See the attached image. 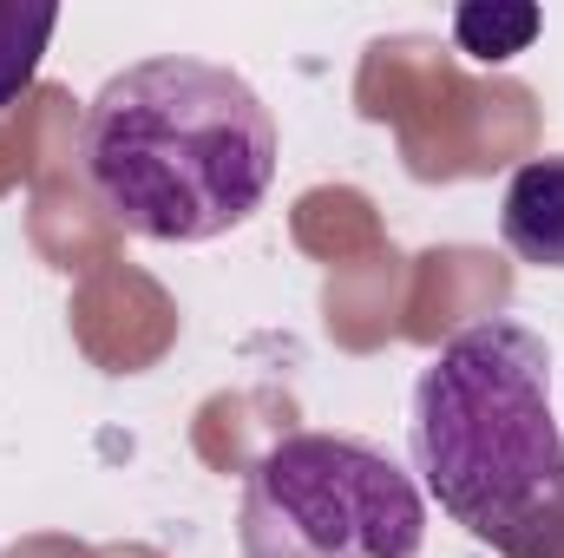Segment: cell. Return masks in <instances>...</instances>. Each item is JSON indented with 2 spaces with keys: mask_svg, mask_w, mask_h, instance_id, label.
<instances>
[{
  "mask_svg": "<svg viewBox=\"0 0 564 558\" xmlns=\"http://www.w3.org/2000/svg\"><path fill=\"white\" fill-rule=\"evenodd\" d=\"M408 440L453 526L499 558H564V427L539 329L512 315L459 329L414 382Z\"/></svg>",
  "mask_w": 564,
  "mask_h": 558,
  "instance_id": "cell-2",
  "label": "cell"
},
{
  "mask_svg": "<svg viewBox=\"0 0 564 558\" xmlns=\"http://www.w3.org/2000/svg\"><path fill=\"white\" fill-rule=\"evenodd\" d=\"M59 33V7H26V0H0V112L40 79V60Z\"/></svg>",
  "mask_w": 564,
  "mask_h": 558,
  "instance_id": "cell-5",
  "label": "cell"
},
{
  "mask_svg": "<svg viewBox=\"0 0 564 558\" xmlns=\"http://www.w3.org/2000/svg\"><path fill=\"white\" fill-rule=\"evenodd\" d=\"M276 119L217 60L164 53L112 73L79 126L86 191L151 244H210L250 224L276 184Z\"/></svg>",
  "mask_w": 564,
  "mask_h": 558,
  "instance_id": "cell-1",
  "label": "cell"
},
{
  "mask_svg": "<svg viewBox=\"0 0 564 558\" xmlns=\"http://www.w3.org/2000/svg\"><path fill=\"white\" fill-rule=\"evenodd\" d=\"M243 558H421V480L355 433H282L237 506Z\"/></svg>",
  "mask_w": 564,
  "mask_h": 558,
  "instance_id": "cell-3",
  "label": "cell"
},
{
  "mask_svg": "<svg viewBox=\"0 0 564 558\" xmlns=\"http://www.w3.org/2000/svg\"><path fill=\"white\" fill-rule=\"evenodd\" d=\"M499 237L519 264L564 270V158H532L512 171L499 204Z\"/></svg>",
  "mask_w": 564,
  "mask_h": 558,
  "instance_id": "cell-4",
  "label": "cell"
},
{
  "mask_svg": "<svg viewBox=\"0 0 564 558\" xmlns=\"http://www.w3.org/2000/svg\"><path fill=\"white\" fill-rule=\"evenodd\" d=\"M539 26H545L539 7H506V0H492V7H459V13H453L459 53H473V60H486V66L525 53V46L539 40Z\"/></svg>",
  "mask_w": 564,
  "mask_h": 558,
  "instance_id": "cell-6",
  "label": "cell"
}]
</instances>
